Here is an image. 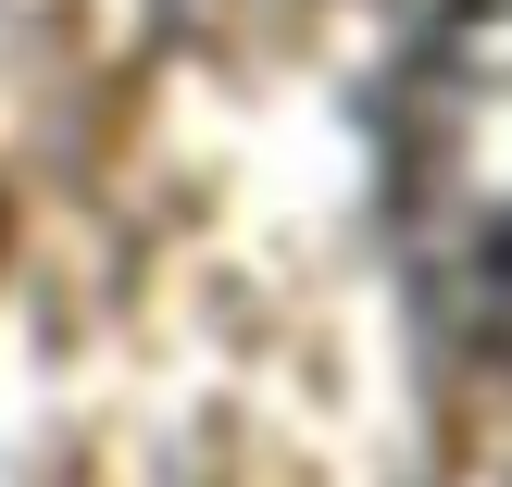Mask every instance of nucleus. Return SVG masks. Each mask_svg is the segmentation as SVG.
Here are the masks:
<instances>
[{
    "label": "nucleus",
    "mask_w": 512,
    "mask_h": 487,
    "mask_svg": "<svg viewBox=\"0 0 512 487\" xmlns=\"http://www.w3.org/2000/svg\"><path fill=\"white\" fill-rule=\"evenodd\" d=\"M388 200L425 313L512 363V0H450L388 113Z\"/></svg>",
    "instance_id": "1"
},
{
    "label": "nucleus",
    "mask_w": 512,
    "mask_h": 487,
    "mask_svg": "<svg viewBox=\"0 0 512 487\" xmlns=\"http://www.w3.org/2000/svg\"><path fill=\"white\" fill-rule=\"evenodd\" d=\"M188 25H225V38H263V25H300V13H325V0H175Z\"/></svg>",
    "instance_id": "2"
}]
</instances>
